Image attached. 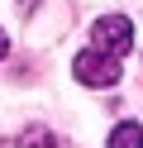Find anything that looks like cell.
Masks as SVG:
<instances>
[{
    "mask_svg": "<svg viewBox=\"0 0 143 148\" xmlns=\"http://www.w3.org/2000/svg\"><path fill=\"white\" fill-rule=\"evenodd\" d=\"M72 72H76L81 86H114V81H119V58H110V53H100V48H86V53H76Z\"/></svg>",
    "mask_w": 143,
    "mask_h": 148,
    "instance_id": "6da1fadb",
    "label": "cell"
},
{
    "mask_svg": "<svg viewBox=\"0 0 143 148\" xmlns=\"http://www.w3.org/2000/svg\"><path fill=\"white\" fill-rule=\"evenodd\" d=\"M19 143H24V148H57V138L48 134V129H29V134L19 138Z\"/></svg>",
    "mask_w": 143,
    "mask_h": 148,
    "instance_id": "277c9868",
    "label": "cell"
},
{
    "mask_svg": "<svg viewBox=\"0 0 143 148\" xmlns=\"http://www.w3.org/2000/svg\"><path fill=\"white\" fill-rule=\"evenodd\" d=\"M5 53H10V38H5V29H0V58H5Z\"/></svg>",
    "mask_w": 143,
    "mask_h": 148,
    "instance_id": "5b68a950",
    "label": "cell"
},
{
    "mask_svg": "<svg viewBox=\"0 0 143 148\" xmlns=\"http://www.w3.org/2000/svg\"><path fill=\"white\" fill-rule=\"evenodd\" d=\"M110 148H143V129L133 124V119L114 124V134H110Z\"/></svg>",
    "mask_w": 143,
    "mask_h": 148,
    "instance_id": "3957f363",
    "label": "cell"
},
{
    "mask_svg": "<svg viewBox=\"0 0 143 148\" xmlns=\"http://www.w3.org/2000/svg\"><path fill=\"white\" fill-rule=\"evenodd\" d=\"M91 38H95V48H100V53H110V58H124V53L133 48V24L124 19V14H105V19H95Z\"/></svg>",
    "mask_w": 143,
    "mask_h": 148,
    "instance_id": "7a4b0ae2",
    "label": "cell"
}]
</instances>
